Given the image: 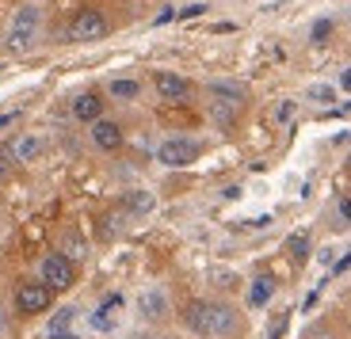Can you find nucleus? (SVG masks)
<instances>
[{
	"mask_svg": "<svg viewBox=\"0 0 351 339\" xmlns=\"http://www.w3.org/2000/svg\"><path fill=\"white\" fill-rule=\"evenodd\" d=\"M107 92H111L114 99H126V103H130V99H138L141 84H138V80H130V77H119V80H111V88H107Z\"/></svg>",
	"mask_w": 351,
	"mask_h": 339,
	"instance_id": "13",
	"label": "nucleus"
},
{
	"mask_svg": "<svg viewBox=\"0 0 351 339\" xmlns=\"http://www.w3.org/2000/svg\"><path fill=\"white\" fill-rule=\"evenodd\" d=\"M282 331H287V313H279L271 321V336H267V339H282Z\"/></svg>",
	"mask_w": 351,
	"mask_h": 339,
	"instance_id": "19",
	"label": "nucleus"
},
{
	"mask_svg": "<svg viewBox=\"0 0 351 339\" xmlns=\"http://www.w3.org/2000/svg\"><path fill=\"white\" fill-rule=\"evenodd\" d=\"M130 339H153V336H130Z\"/></svg>",
	"mask_w": 351,
	"mask_h": 339,
	"instance_id": "28",
	"label": "nucleus"
},
{
	"mask_svg": "<svg viewBox=\"0 0 351 339\" xmlns=\"http://www.w3.org/2000/svg\"><path fill=\"white\" fill-rule=\"evenodd\" d=\"M309 99H313V103H332L336 92L328 84H317V88H309Z\"/></svg>",
	"mask_w": 351,
	"mask_h": 339,
	"instance_id": "16",
	"label": "nucleus"
},
{
	"mask_svg": "<svg viewBox=\"0 0 351 339\" xmlns=\"http://www.w3.org/2000/svg\"><path fill=\"white\" fill-rule=\"evenodd\" d=\"M348 267H351V252H348V255H343V260H340V263H336V271H332V275H343V271H348Z\"/></svg>",
	"mask_w": 351,
	"mask_h": 339,
	"instance_id": "24",
	"label": "nucleus"
},
{
	"mask_svg": "<svg viewBox=\"0 0 351 339\" xmlns=\"http://www.w3.org/2000/svg\"><path fill=\"white\" fill-rule=\"evenodd\" d=\"M130 210L145 214V210H153V199H149V194H130Z\"/></svg>",
	"mask_w": 351,
	"mask_h": 339,
	"instance_id": "17",
	"label": "nucleus"
},
{
	"mask_svg": "<svg viewBox=\"0 0 351 339\" xmlns=\"http://www.w3.org/2000/svg\"><path fill=\"white\" fill-rule=\"evenodd\" d=\"M92 145L104 149V153H114V149L123 145V126L111 118H96L92 122Z\"/></svg>",
	"mask_w": 351,
	"mask_h": 339,
	"instance_id": "8",
	"label": "nucleus"
},
{
	"mask_svg": "<svg viewBox=\"0 0 351 339\" xmlns=\"http://www.w3.org/2000/svg\"><path fill=\"white\" fill-rule=\"evenodd\" d=\"M73 118H77V122L104 118V99H99L96 92H80V96L73 99Z\"/></svg>",
	"mask_w": 351,
	"mask_h": 339,
	"instance_id": "9",
	"label": "nucleus"
},
{
	"mask_svg": "<svg viewBox=\"0 0 351 339\" xmlns=\"http://www.w3.org/2000/svg\"><path fill=\"white\" fill-rule=\"evenodd\" d=\"M107 31H111V27H107V16L96 8H80L69 23L73 42H96V38H107Z\"/></svg>",
	"mask_w": 351,
	"mask_h": 339,
	"instance_id": "4",
	"label": "nucleus"
},
{
	"mask_svg": "<svg viewBox=\"0 0 351 339\" xmlns=\"http://www.w3.org/2000/svg\"><path fill=\"white\" fill-rule=\"evenodd\" d=\"M271 294H275V282L267 279V275H260V279L248 286V301H252V305H267V301H271Z\"/></svg>",
	"mask_w": 351,
	"mask_h": 339,
	"instance_id": "12",
	"label": "nucleus"
},
{
	"mask_svg": "<svg viewBox=\"0 0 351 339\" xmlns=\"http://www.w3.org/2000/svg\"><path fill=\"white\" fill-rule=\"evenodd\" d=\"M290 252H294V260H306V255H309V236L306 233H294V236H290Z\"/></svg>",
	"mask_w": 351,
	"mask_h": 339,
	"instance_id": "15",
	"label": "nucleus"
},
{
	"mask_svg": "<svg viewBox=\"0 0 351 339\" xmlns=\"http://www.w3.org/2000/svg\"><path fill=\"white\" fill-rule=\"evenodd\" d=\"M38 275H43V282L53 290V294H62V290H69L73 282H77V263H73V255H65V252H50L43 260V267H38Z\"/></svg>",
	"mask_w": 351,
	"mask_h": 339,
	"instance_id": "3",
	"label": "nucleus"
},
{
	"mask_svg": "<svg viewBox=\"0 0 351 339\" xmlns=\"http://www.w3.org/2000/svg\"><path fill=\"white\" fill-rule=\"evenodd\" d=\"M340 84H343V88H348V92H351V69H343V77H340Z\"/></svg>",
	"mask_w": 351,
	"mask_h": 339,
	"instance_id": "27",
	"label": "nucleus"
},
{
	"mask_svg": "<svg viewBox=\"0 0 351 339\" xmlns=\"http://www.w3.org/2000/svg\"><path fill=\"white\" fill-rule=\"evenodd\" d=\"M123 305H126L123 294H111V297H107V301L96 309V313H92V324H96L99 331H111V328H114V313H119Z\"/></svg>",
	"mask_w": 351,
	"mask_h": 339,
	"instance_id": "11",
	"label": "nucleus"
},
{
	"mask_svg": "<svg viewBox=\"0 0 351 339\" xmlns=\"http://www.w3.org/2000/svg\"><path fill=\"white\" fill-rule=\"evenodd\" d=\"M153 88H157V96L168 99V103H184V99L191 96V84H187L180 73H157V77H153Z\"/></svg>",
	"mask_w": 351,
	"mask_h": 339,
	"instance_id": "7",
	"label": "nucleus"
},
{
	"mask_svg": "<svg viewBox=\"0 0 351 339\" xmlns=\"http://www.w3.org/2000/svg\"><path fill=\"white\" fill-rule=\"evenodd\" d=\"M38 149H43V141L27 134V138H19L16 145H12V153H16L19 160H35V157H38Z\"/></svg>",
	"mask_w": 351,
	"mask_h": 339,
	"instance_id": "14",
	"label": "nucleus"
},
{
	"mask_svg": "<svg viewBox=\"0 0 351 339\" xmlns=\"http://www.w3.org/2000/svg\"><path fill=\"white\" fill-rule=\"evenodd\" d=\"M187 328L195 331V336H206V339H221V336H233V331L241 328L237 313L229 309V305L221 301H191L184 313Z\"/></svg>",
	"mask_w": 351,
	"mask_h": 339,
	"instance_id": "1",
	"label": "nucleus"
},
{
	"mask_svg": "<svg viewBox=\"0 0 351 339\" xmlns=\"http://www.w3.org/2000/svg\"><path fill=\"white\" fill-rule=\"evenodd\" d=\"M4 331H8V313H4V305H0V339H4Z\"/></svg>",
	"mask_w": 351,
	"mask_h": 339,
	"instance_id": "25",
	"label": "nucleus"
},
{
	"mask_svg": "<svg viewBox=\"0 0 351 339\" xmlns=\"http://www.w3.org/2000/svg\"><path fill=\"white\" fill-rule=\"evenodd\" d=\"M46 336H50V339H80V336H77V331H73V328H50V331H46Z\"/></svg>",
	"mask_w": 351,
	"mask_h": 339,
	"instance_id": "21",
	"label": "nucleus"
},
{
	"mask_svg": "<svg viewBox=\"0 0 351 339\" xmlns=\"http://www.w3.org/2000/svg\"><path fill=\"white\" fill-rule=\"evenodd\" d=\"M348 168H351V157H348Z\"/></svg>",
	"mask_w": 351,
	"mask_h": 339,
	"instance_id": "29",
	"label": "nucleus"
},
{
	"mask_svg": "<svg viewBox=\"0 0 351 339\" xmlns=\"http://www.w3.org/2000/svg\"><path fill=\"white\" fill-rule=\"evenodd\" d=\"M38 27H43V12H38L35 4H23V8L12 16V27H8L4 46H8L12 53H27L31 46H35V38H38Z\"/></svg>",
	"mask_w": 351,
	"mask_h": 339,
	"instance_id": "2",
	"label": "nucleus"
},
{
	"mask_svg": "<svg viewBox=\"0 0 351 339\" xmlns=\"http://www.w3.org/2000/svg\"><path fill=\"white\" fill-rule=\"evenodd\" d=\"M328 31H332V23H328V19H317L313 23V42H325Z\"/></svg>",
	"mask_w": 351,
	"mask_h": 339,
	"instance_id": "18",
	"label": "nucleus"
},
{
	"mask_svg": "<svg viewBox=\"0 0 351 339\" xmlns=\"http://www.w3.org/2000/svg\"><path fill=\"white\" fill-rule=\"evenodd\" d=\"M12 172V149H0V179Z\"/></svg>",
	"mask_w": 351,
	"mask_h": 339,
	"instance_id": "20",
	"label": "nucleus"
},
{
	"mask_svg": "<svg viewBox=\"0 0 351 339\" xmlns=\"http://www.w3.org/2000/svg\"><path fill=\"white\" fill-rule=\"evenodd\" d=\"M206 12V4H191V8H184V19H195V16H202Z\"/></svg>",
	"mask_w": 351,
	"mask_h": 339,
	"instance_id": "23",
	"label": "nucleus"
},
{
	"mask_svg": "<svg viewBox=\"0 0 351 339\" xmlns=\"http://www.w3.org/2000/svg\"><path fill=\"white\" fill-rule=\"evenodd\" d=\"M50 297H53V290L46 286V282H23V286L16 290V309L23 316H38V313L50 309Z\"/></svg>",
	"mask_w": 351,
	"mask_h": 339,
	"instance_id": "6",
	"label": "nucleus"
},
{
	"mask_svg": "<svg viewBox=\"0 0 351 339\" xmlns=\"http://www.w3.org/2000/svg\"><path fill=\"white\" fill-rule=\"evenodd\" d=\"M340 214H343V218L351 221V199H343V202H340Z\"/></svg>",
	"mask_w": 351,
	"mask_h": 339,
	"instance_id": "26",
	"label": "nucleus"
},
{
	"mask_svg": "<svg viewBox=\"0 0 351 339\" xmlns=\"http://www.w3.org/2000/svg\"><path fill=\"white\" fill-rule=\"evenodd\" d=\"M138 313L145 316V321H160V316L168 313V297L160 294V290H145V294L138 297Z\"/></svg>",
	"mask_w": 351,
	"mask_h": 339,
	"instance_id": "10",
	"label": "nucleus"
},
{
	"mask_svg": "<svg viewBox=\"0 0 351 339\" xmlns=\"http://www.w3.org/2000/svg\"><path fill=\"white\" fill-rule=\"evenodd\" d=\"M290 114H294V103H279V107H275V122H287Z\"/></svg>",
	"mask_w": 351,
	"mask_h": 339,
	"instance_id": "22",
	"label": "nucleus"
},
{
	"mask_svg": "<svg viewBox=\"0 0 351 339\" xmlns=\"http://www.w3.org/2000/svg\"><path fill=\"white\" fill-rule=\"evenodd\" d=\"M195 157H199V141H191V138H168L157 149V160L165 168H187V164H195Z\"/></svg>",
	"mask_w": 351,
	"mask_h": 339,
	"instance_id": "5",
	"label": "nucleus"
}]
</instances>
